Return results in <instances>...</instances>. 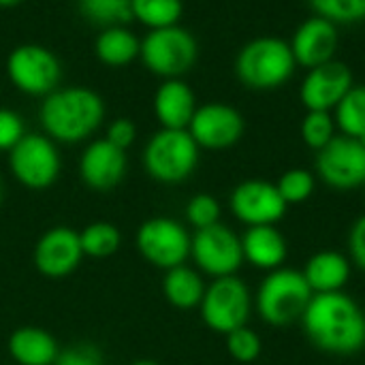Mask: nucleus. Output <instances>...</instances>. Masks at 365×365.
Instances as JSON below:
<instances>
[{"label": "nucleus", "instance_id": "nucleus-1", "mask_svg": "<svg viewBox=\"0 0 365 365\" xmlns=\"http://www.w3.org/2000/svg\"><path fill=\"white\" fill-rule=\"evenodd\" d=\"M299 323L312 346L327 355L346 357L365 346L364 308L344 291L314 295Z\"/></svg>", "mask_w": 365, "mask_h": 365}, {"label": "nucleus", "instance_id": "nucleus-2", "mask_svg": "<svg viewBox=\"0 0 365 365\" xmlns=\"http://www.w3.org/2000/svg\"><path fill=\"white\" fill-rule=\"evenodd\" d=\"M38 120L51 141L71 145L81 143L101 128L105 120V101L90 88H56L43 98Z\"/></svg>", "mask_w": 365, "mask_h": 365}, {"label": "nucleus", "instance_id": "nucleus-3", "mask_svg": "<svg viewBox=\"0 0 365 365\" xmlns=\"http://www.w3.org/2000/svg\"><path fill=\"white\" fill-rule=\"evenodd\" d=\"M297 71L289 41L280 36H257L248 41L235 58V75L242 86L269 92L287 86Z\"/></svg>", "mask_w": 365, "mask_h": 365}, {"label": "nucleus", "instance_id": "nucleus-4", "mask_svg": "<svg viewBox=\"0 0 365 365\" xmlns=\"http://www.w3.org/2000/svg\"><path fill=\"white\" fill-rule=\"evenodd\" d=\"M314 297L302 272L291 267H278L267 272L255 295V308L259 317L272 327H289L302 321L310 299Z\"/></svg>", "mask_w": 365, "mask_h": 365}, {"label": "nucleus", "instance_id": "nucleus-5", "mask_svg": "<svg viewBox=\"0 0 365 365\" xmlns=\"http://www.w3.org/2000/svg\"><path fill=\"white\" fill-rule=\"evenodd\" d=\"M199 154L201 148L188 130L160 128L143 148V169L154 182L175 186L195 173Z\"/></svg>", "mask_w": 365, "mask_h": 365}, {"label": "nucleus", "instance_id": "nucleus-6", "mask_svg": "<svg viewBox=\"0 0 365 365\" xmlns=\"http://www.w3.org/2000/svg\"><path fill=\"white\" fill-rule=\"evenodd\" d=\"M197 56V38L180 24L150 30L141 41L139 51L143 66L163 79H182V75H186L195 66Z\"/></svg>", "mask_w": 365, "mask_h": 365}, {"label": "nucleus", "instance_id": "nucleus-7", "mask_svg": "<svg viewBox=\"0 0 365 365\" xmlns=\"http://www.w3.org/2000/svg\"><path fill=\"white\" fill-rule=\"evenodd\" d=\"M255 297L244 280L237 276L216 278L205 287V295L199 304L201 319L207 329L227 336L240 327H246L252 314Z\"/></svg>", "mask_w": 365, "mask_h": 365}, {"label": "nucleus", "instance_id": "nucleus-8", "mask_svg": "<svg viewBox=\"0 0 365 365\" xmlns=\"http://www.w3.org/2000/svg\"><path fill=\"white\" fill-rule=\"evenodd\" d=\"M190 242L192 235L188 229L169 216L148 218L139 225L135 235V246L141 259L163 272L186 265L190 257Z\"/></svg>", "mask_w": 365, "mask_h": 365}, {"label": "nucleus", "instance_id": "nucleus-9", "mask_svg": "<svg viewBox=\"0 0 365 365\" xmlns=\"http://www.w3.org/2000/svg\"><path fill=\"white\" fill-rule=\"evenodd\" d=\"M9 169L13 178L28 190H45L53 186L62 171V158L47 135L26 133L9 152Z\"/></svg>", "mask_w": 365, "mask_h": 365}, {"label": "nucleus", "instance_id": "nucleus-10", "mask_svg": "<svg viewBox=\"0 0 365 365\" xmlns=\"http://www.w3.org/2000/svg\"><path fill=\"white\" fill-rule=\"evenodd\" d=\"M9 81L28 96L51 94L62 77L60 60L51 49L36 43L17 45L6 58Z\"/></svg>", "mask_w": 365, "mask_h": 365}, {"label": "nucleus", "instance_id": "nucleus-11", "mask_svg": "<svg viewBox=\"0 0 365 365\" xmlns=\"http://www.w3.org/2000/svg\"><path fill=\"white\" fill-rule=\"evenodd\" d=\"M190 259L201 274L214 280L235 276L244 263L242 237L222 222L199 229L190 242Z\"/></svg>", "mask_w": 365, "mask_h": 365}, {"label": "nucleus", "instance_id": "nucleus-12", "mask_svg": "<svg viewBox=\"0 0 365 365\" xmlns=\"http://www.w3.org/2000/svg\"><path fill=\"white\" fill-rule=\"evenodd\" d=\"M317 175L336 190H355L365 186V141L336 135L317 152Z\"/></svg>", "mask_w": 365, "mask_h": 365}, {"label": "nucleus", "instance_id": "nucleus-13", "mask_svg": "<svg viewBox=\"0 0 365 365\" xmlns=\"http://www.w3.org/2000/svg\"><path fill=\"white\" fill-rule=\"evenodd\" d=\"M186 130L201 150L218 152L233 148L242 139L246 122L244 115L227 103H205L197 107Z\"/></svg>", "mask_w": 365, "mask_h": 365}, {"label": "nucleus", "instance_id": "nucleus-14", "mask_svg": "<svg viewBox=\"0 0 365 365\" xmlns=\"http://www.w3.org/2000/svg\"><path fill=\"white\" fill-rule=\"evenodd\" d=\"M231 214L246 227L276 225L287 214V203L276 184L265 180H244L229 197Z\"/></svg>", "mask_w": 365, "mask_h": 365}, {"label": "nucleus", "instance_id": "nucleus-15", "mask_svg": "<svg viewBox=\"0 0 365 365\" xmlns=\"http://www.w3.org/2000/svg\"><path fill=\"white\" fill-rule=\"evenodd\" d=\"M353 86L355 77L351 66L334 58L308 68L299 86V101L306 111H334Z\"/></svg>", "mask_w": 365, "mask_h": 365}, {"label": "nucleus", "instance_id": "nucleus-16", "mask_svg": "<svg viewBox=\"0 0 365 365\" xmlns=\"http://www.w3.org/2000/svg\"><path fill=\"white\" fill-rule=\"evenodd\" d=\"M83 259L79 233L68 227H53L45 231L32 252L34 267L49 280H62L71 276Z\"/></svg>", "mask_w": 365, "mask_h": 365}, {"label": "nucleus", "instance_id": "nucleus-17", "mask_svg": "<svg viewBox=\"0 0 365 365\" xmlns=\"http://www.w3.org/2000/svg\"><path fill=\"white\" fill-rule=\"evenodd\" d=\"M79 178L96 192H109L122 184L128 171L126 152L109 143L107 139H94L79 156Z\"/></svg>", "mask_w": 365, "mask_h": 365}, {"label": "nucleus", "instance_id": "nucleus-18", "mask_svg": "<svg viewBox=\"0 0 365 365\" xmlns=\"http://www.w3.org/2000/svg\"><path fill=\"white\" fill-rule=\"evenodd\" d=\"M338 43H340L338 26L319 15L304 19L295 28L293 38L289 41L297 66H304L306 71L334 60L338 51Z\"/></svg>", "mask_w": 365, "mask_h": 365}, {"label": "nucleus", "instance_id": "nucleus-19", "mask_svg": "<svg viewBox=\"0 0 365 365\" xmlns=\"http://www.w3.org/2000/svg\"><path fill=\"white\" fill-rule=\"evenodd\" d=\"M197 107V96L184 79H165L154 94V115L163 128L186 130Z\"/></svg>", "mask_w": 365, "mask_h": 365}, {"label": "nucleus", "instance_id": "nucleus-20", "mask_svg": "<svg viewBox=\"0 0 365 365\" xmlns=\"http://www.w3.org/2000/svg\"><path fill=\"white\" fill-rule=\"evenodd\" d=\"M242 252L244 261H248L252 267L274 272L278 267H284L289 246L287 237L276 229V225H261L246 229V233L242 235Z\"/></svg>", "mask_w": 365, "mask_h": 365}, {"label": "nucleus", "instance_id": "nucleus-21", "mask_svg": "<svg viewBox=\"0 0 365 365\" xmlns=\"http://www.w3.org/2000/svg\"><path fill=\"white\" fill-rule=\"evenodd\" d=\"M302 274L314 295L340 293L351 278V259L336 250H321L308 259Z\"/></svg>", "mask_w": 365, "mask_h": 365}, {"label": "nucleus", "instance_id": "nucleus-22", "mask_svg": "<svg viewBox=\"0 0 365 365\" xmlns=\"http://www.w3.org/2000/svg\"><path fill=\"white\" fill-rule=\"evenodd\" d=\"M6 351L17 365H53L60 346L49 331L28 325L9 336Z\"/></svg>", "mask_w": 365, "mask_h": 365}, {"label": "nucleus", "instance_id": "nucleus-23", "mask_svg": "<svg viewBox=\"0 0 365 365\" xmlns=\"http://www.w3.org/2000/svg\"><path fill=\"white\" fill-rule=\"evenodd\" d=\"M139 51H141V41L126 26L103 28V32L94 41V53L98 62L111 68L128 66L133 60L139 58Z\"/></svg>", "mask_w": 365, "mask_h": 365}, {"label": "nucleus", "instance_id": "nucleus-24", "mask_svg": "<svg viewBox=\"0 0 365 365\" xmlns=\"http://www.w3.org/2000/svg\"><path fill=\"white\" fill-rule=\"evenodd\" d=\"M163 295L178 310L199 308V304L205 295V282H203L201 272L192 269L188 265H180V267L165 272Z\"/></svg>", "mask_w": 365, "mask_h": 365}, {"label": "nucleus", "instance_id": "nucleus-25", "mask_svg": "<svg viewBox=\"0 0 365 365\" xmlns=\"http://www.w3.org/2000/svg\"><path fill=\"white\" fill-rule=\"evenodd\" d=\"M340 135L365 141V86H353L334 109Z\"/></svg>", "mask_w": 365, "mask_h": 365}, {"label": "nucleus", "instance_id": "nucleus-26", "mask_svg": "<svg viewBox=\"0 0 365 365\" xmlns=\"http://www.w3.org/2000/svg\"><path fill=\"white\" fill-rule=\"evenodd\" d=\"M79 244L83 250V257L90 259H107L115 255L122 246V233L113 222L98 220L88 225L83 231H79Z\"/></svg>", "mask_w": 365, "mask_h": 365}, {"label": "nucleus", "instance_id": "nucleus-27", "mask_svg": "<svg viewBox=\"0 0 365 365\" xmlns=\"http://www.w3.org/2000/svg\"><path fill=\"white\" fill-rule=\"evenodd\" d=\"M182 13V0H133V19L150 30L178 26Z\"/></svg>", "mask_w": 365, "mask_h": 365}, {"label": "nucleus", "instance_id": "nucleus-28", "mask_svg": "<svg viewBox=\"0 0 365 365\" xmlns=\"http://www.w3.org/2000/svg\"><path fill=\"white\" fill-rule=\"evenodd\" d=\"M79 13L94 26H126L133 19V0H79Z\"/></svg>", "mask_w": 365, "mask_h": 365}, {"label": "nucleus", "instance_id": "nucleus-29", "mask_svg": "<svg viewBox=\"0 0 365 365\" xmlns=\"http://www.w3.org/2000/svg\"><path fill=\"white\" fill-rule=\"evenodd\" d=\"M299 133H302L304 143L310 150H314V152L323 150L338 135L334 113L331 111H306Z\"/></svg>", "mask_w": 365, "mask_h": 365}, {"label": "nucleus", "instance_id": "nucleus-30", "mask_svg": "<svg viewBox=\"0 0 365 365\" xmlns=\"http://www.w3.org/2000/svg\"><path fill=\"white\" fill-rule=\"evenodd\" d=\"M276 188L287 205H297V203L308 201L314 195L317 178L308 169H289L278 178Z\"/></svg>", "mask_w": 365, "mask_h": 365}, {"label": "nucleus", "instance_id": "nucleus-31", "mask_svg": "<svg viewBox=\"0 0 365 365\" xmlns=\"http://www.w3.org/2000/svg\"><path fill=\"white\" fill-rule=\"evenodd\" d=\"M314 15L340 24H359L365 19V0H308Z\"/></svg>", "mask_w": 365, "mask_h": 365}, {"label": "nucleus", "instance_id": "nucleus-32", "mask_svg": "<svg viewBox=\"0 0 365 365\" xmlns=\"http://www.w3.org/2000/svg\"><path fill=\"white\" fill-rule=\"evenodd\" d=\"M220 214H222V210H220L218 199L212 197V195H207V192L195 195V197L186 203V207H184L186 222H188L195 231L218 225V222H220Z\"/></svg>", "mask_w": 365, "mask_h": 365}, {"label": "nucleus", "instance_id": "nucleus-33", "mask_svg": "<svg viewBox=\"0 0 365 365\" xmlns=\"http://www.w3.org/2000/svg\"><path fill=\"white\" fill-rule=\"evenodd\" d=\"M227 338V351L229 355L240 361V364H252L259 359L261 351H263V344H261V338L257 331H252L248 325L246 327H240L231 334L225 336Z\"/></svg>", "mask_w": 365, "mask_h": 365}, {"label": "nucleus", "instance_id": "nucleus-34", "mask_svg": "<svg viewBox=\"0 0 365 365\" xmlns=\"http://www.w3.org/2000/svg\"><path fill=\"white\" fill-rule=\"evenodd\" d=\"M26 135V126L19 113L13 109L0 107V152H11L21 137Z\"/></svg>", "mask_w": 365, "mask_h": 365}, {"label": "nucleus", "instance_id": "nucleus-35", "mask_svg": "<svg viewBox=\"0 0 365 365\" xmlns=\"http://www.w3.org/2000/svg\"><path fill=\"white\" fill-rule=\"evenodd\" d=\"M53 365H105L103 353L88 342H77L66 349H60Z\"/></svg>", "mask_w": 365, "mask_h": 365}, {"label": "nucleus", "instance_id": "nucleus-36", "mask_svg": "<svg viewBox=\"0 0 365 365\" xmlns=\"http://www.w3.org/2000/svg\"><path fill=\"white\" fill-rule=\"evenodd\" d=\"M105 139H107L109 143H113L115 148H120V150L126 152V150L133 148V143L137 141V126H135V122L128 120V118H118V120H113V122L107 126Z\"/></svg>", "mask_w": 365, "mask_h": 365}, {"label": "nucleus", "instance_id": "nucleus-37", "mask_svg": "<svg viewBox=\"0 0 365 365\" xmlns=\"http://www.w3.org/2000/svg\"><path fill=\"white\" fill-rule=\"evenodd\" d=\"M349 252L351 261L365 272V214L355 220V225L349 231Z\"/></svg>", "mask_w": 365, "mask_h": 365}, {"label": "nucleus", "instance_id": "nucleus-38", "mask_svg": "<svg viewBox=\"0 0 365 365\" xmlns=\"http://www.w3.org/2000/svg\"><path fill=\"white\" fill-rule=\"evenodd\" d=\"M19 2H21V0H0V6L6 9V6H15V4H19Z\"/></svg>", "mask_w": 365, "mask_h": 365}, {"label": "nucleus", "instance_id": "nucleus-39", "mask_svg": "<svg viewBox=\"0 0 365 365\" xmlns=\"http://www.w3.org/2000/svg\"><path fill=\"white\" fill-rule=\"evenodd\" d=\"M130 365H160V364H156V361H152V359H139V361H133Z\"/></svg>", "mask_w": 365, "mask_h": 365}, {"label": "nucleus", "instance_id": "nucleus-40", "mask_svg": "<svg viewBox=\"0 0 365 365\" xmlns=\"http://www.w3.org/2000/svg\"><path fill=\"white\" fill-rule=\"evenodd\" d=\"M0 203H2V182H0Z\"/></svg>", "mask_w": 365, "mask_h": 365}]
</instances>
